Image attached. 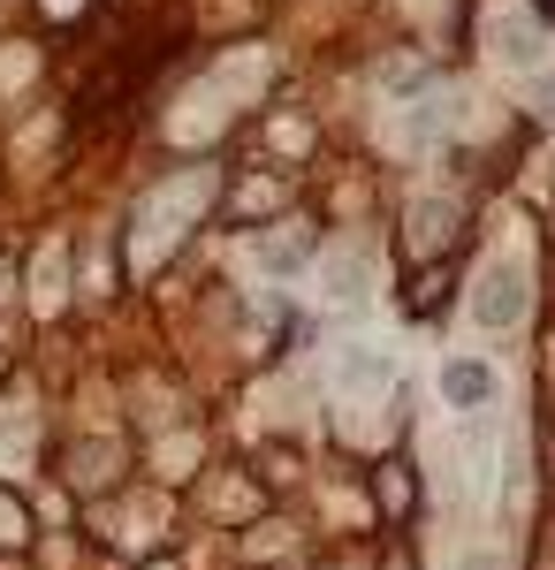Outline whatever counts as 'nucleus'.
Returning <instances> with one entry per match:
<instances>
[{"instance_id": "f257e3e1", "label": "nucleus", "mask_w": 555, "mask_h": 570, "mask_svg": "<svg viewBox=\"0 0 555 570\" xmlns=\"http://www.w3.org/2000/svg\"><path fill=\"white\" fill-rule=\"evenodd\" d=\"M471 312H479V327H510V320H525V266H487L479 274V297H471Z\"/></svg>"}, {"instance_id": "f03ea898", "label": "nucleus", "mask_w": 555, "mask_h": 570, "mask_svg": "<svg viewBox=\"0 0 555 570\" xmlns=\"http://www.w3.org/2000/svg\"><path fill=\"white\" fill-rule=\"evenodd\" d=\"M457 220H465V206H419L411 214V252H449L457 244Z\"/></svg>"}, {"instance_id": "7ed1b4c3", "label": "nucleus", "mask_w": 555, "mask_h": 570, "mask_svg": "<svg viewBox=\"0 0 555 570\" xmlns=\"http://www.w3.org/2000/svg\"><path fill=\"white\" fill-rule=\"evenodd\" d=\"M487 389H495V381H487V365H441V395H449V403H487Z\"/></svg>"}, {"instance_id": "20e7f679", "label": "nucleus", "mask_w": 555, "mask_h": 570, "mask_svg": "<svg viewBox=\"0 0 555 570\" xmlns=\"http://www.w3.org/2000/svg\"><path fill=\"white\" fill-rule=\"evenodd\" d=\"M69 464H85V472H69V480H77V487H85V494H91V487H107V480H115V472H107V464H123V456H115V449H107V441H91V449H77V456H69Z\"/></svg>"}, {"instance_id": "39448f33", "label": "nucleus", "mask_w": 555, "mask_h": 570, "mask_svg": "<svg viewBox=\"0 0 555 570\" xmlns=\"http://www.w3.org/2000/svg\"><path fill=\"white\" fill-rule=\"evenodd\" d=\"M381 502H388V518H411V502H419L411 464H388V472H381Z\"/></svg>"}, {"instance_id": "423d86ee", "label": "nucleus", "mask_w": 555, "mask_h": 570, "mask_svg": "<svg viewBox=\"0 0 555 570\" xmlns=\"http://www.w3.org/2000/svg\"><path fill=\"white\" fill-rule=\"evenodd\" d=\"M441 297H449V266H441V274H411V297H403V305H411V320H427Z\"/></svg>"}, {"instance_id": "0eeeda50", "label": "nucleus", "mask_w": 555, "mask_h": 570, "mask_svg": "<svg viewBox=\"0 0 555 570\" xmlns=\"http://www.w3.org/2000/svg\"><path fill=\"white\" fill-rule=\"evenodd\" d=\"M23 532H31V518H23V502H16V494H0V540L16 548Z\"/></svg>"}, {"instance_id": "6e6552de", "label": "nucleus", "mask_w": 555, "mask_h": 570, "mask_svg": "<svg viewBox=\"0 0 555 570\" xmlns=\"http://www.w3.org/2000/svg\"><path fill=\"white\" fill-rule=\"evenodd\" d=\"M388 570H411V548H403V540L388 548Z\"/></svg>"}, {"instance_id": "1a4fd4ad", "label": "nucleus", "mask_w": 555, "mask_h": 570, "mask_svg": "<svg viewBox=\"0 0 555 570\" xmlns=\"http://www.w3.org/2000/svg\"><path fill=\"white\" fill-rule=\"evenodd\" d=\"M541 122H555V85H541Z\"/></svg>"}, {"instance_id": "9d476101", "label": "nucleus", "mask_w": 555, "mask_h": 570, "mask_svg": "<svg viewBox=\"0 0 555 570\" xmlns=\"http://www.w3.org/2000/svg\"><path fill=\"white\" fill-rule=\"evenodd\" d=\"M533 8H541V16H555V0H533Z\"/></svg>"}, {"instance_id": "9b49d317", "label": "nucleus", "mask_w": 555, "mask_h": 570, "mask_svg": "<svg viewBox=\"0 0 555 570\" xmlns=\"http://www.w3.org/2000/svg\"><path fill=\"white\" fill-rule=\"evenodd\" d=\"M153 570H168V563H153Z\"/></svg>"}]
</instances>
